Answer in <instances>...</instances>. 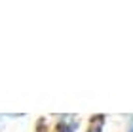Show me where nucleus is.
<instances>
[{
    "label": "nucleus",
    "mask_w": 133,
    "mask_h": 132,
    "mask_svg": "<svg viewBox=\"0 0 133 132\" xmlns=\"http://www.w3.org/2000/svg\"><path fill=\"white\" fill-rule=\"evenodd\" d=\"M129 132H133V128H129Z\"/></svg>",
    "instance_id": "f03ea898"
},
{
    "label": "nucleus",
    "mask_w": 133,
    "mask_h": 132,
    "mask_svg": "<svg viewBox=\"0 0 133 132\" xmlns=\"http://www.w3.org/2000/svg\"><path fill=\"white\" fill-rule=\"evenodd\" d=\"M101 124H103V119L99 117V123H97V127H95V128L91 127V130H89V132H99V130H101Z\"/></svg>",
    "instance_id": "f257e3e1"
}]
</instances>
